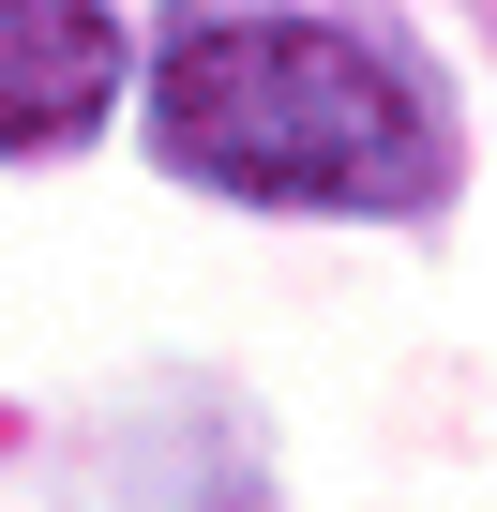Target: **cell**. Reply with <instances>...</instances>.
<instances>
[{
    "label": "cell",
    "mask_w": 497,
    "mask_h": 512,
    "mask_svg": "<svg viewBox=\"0 0 497 512\" xmlns=\"http://www.w3.org/2000/svg\"><path fill=\"white\" fill-rule=\"evenodd\" d=\"M151 151L166 181L241 196V211L407 226L452 196V106L362 16H181L151 46Z\"/></svg>",
    "instance_id": "obj_1"
},
{
    "label": "cell",
    "mask_w": 497,
    "mask_h": 512,
    "mask_svg": "<svg viewBox=\"0 0 497 512\" xmlns=\"http://www.w3.org/2000/svg\"><path fill=\"white\" fill-rule=\"evenodd\" d=\"M121 16L91 0H0V151H61L121 106Z\"/></svg>",
    "instance_id": "obj_2"
}]
</instances>
